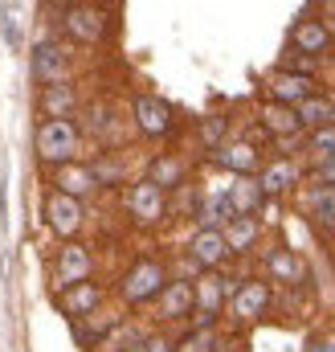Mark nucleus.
Segmentation results:
<instances>
[{
	"mask_svg": "<svg viewBox=\"0 0 335 352\" xmlns=\"http://www.w3.org/2000/svg\"><path fill=\"white\" fill-rule=\"evenodd\" d=\"M294 115H299V127H311V131H319V127H332V102L327 98H319V94H311V98H303L299 107H294Z\"/></svg>",
	"mask_w": 335,
	"mask_h": 352,
	"instance_id": "obj_19",
	"label": "nucleus"
},
{
	"mask_svg": "<svg viewBox=\"0 0 335 352\" xmlns=\"http://www.w3.org/2000/svg\"><path fill=\"white\" fill-rule=\"evenodd\" d=\"M21 16H16V4H8L4 8V41H8V50H16V41H21V25H16Z\"/></svg>",
	"mask_w": 335,
	"mask_h": 352,
	"instance_id": "obj_29",
	"label": "nucleus"
},
{
	"mask_svg": "<svg viewBox=\"0 0 335 352\" xmlns=\"http://www.w3.org/2000/svg\"><path fill=\"white\" fill-rule=\"evenodd\" d=\"M294 180H299V168H294L290 160H274L266 173L257 176V188H262V197H278V192H286Z\"/></svg>",
	"mask_w": 335,
	"mask_h": 352,
	"instance_id": "obj_18",
	"label": "nucleus"
},
{
	"mask_svg": "<svg viewBox=\"0 0 335 352\" xmlns=\"http://www.w3.org/2000/svg\"><path fill=\"white\" fill-rule=\"evenodd\" d=\"M164 283H168L164 263H156V258H139V263L123 274L119 295H123L127 303H148V299H156V295L164 291Z\"/></svg>",
	"mask_w": 335,
	"mask_h": 352,
	"instance_id": "obj_2",
	"label": "nucleus"
},
{
	"mask_svg": "<svg viewBox=\"0 0 335 352\" xmlns=\"http://www.w3.org/2000/svg\"><path fill=\"white\" fill-rule=\"evenodd\" d=\"M290 41H294V50H299V54H311V58H315V54H323V50L332 45V33H327V25H323V21H303V25L294 29V37H290Z\"/></svg>",
	"mask_w": 335,
	"mask_h": 352,
	"instance_id": "obj_17",
	"label": "nucleus"
},
{
	"mask_svg": "<svg viewBox=\"0 0 335 352\" xmlns=\"http://www.w3.org/2000/svg\"><path fill=\"white\" fill-rule=\"evenodd\" d=\"M127 209H131V217H135L139 226H156V221H164V213H168L164 188H156L152 180H139V184L127 192Z\"/></svg>",
	"mask_w": 335,
	"mask_h": 352,
	"instance_id": "obj_4",
	"label": "nucleus"
},
{
	"mask_svg": "<svg viewBox=\"0 0 335 352\" xmlns=\"http://www.w3.org/2000/svg\"><path fill=\"white\" fill-rule=\"evenodd\" d=\"M33 74H37L45 87L66 82V78H70V54H66L62 45H54V41H41L37 54H33Z\"/></svg>",
	"mask_w": 335,
	"mask_h": 352,
	"instance_id": "obj_6",
	"label": "nucleus"
},
{
	"mask_svg": "<svg viewBox=\"0 0 335 352\" xmlns=\"http://www.w3.org/2000/svg\"><path fill=\"white\" fill-rule=\"evenodd\" d=\"M225 246H229V254H246L253 242H257V217H233L225 230Z\"/></svg>",
	"mask_w": 335,
	"mask_h": 352,
	"instance_id": "obj_20",
	"label": "nucleus"
},
{
	"mask_svg": "<svg viewBox=\"0 0 335 352\" xmlns=\"http://www.w3.org/2000/svg\"><path fill=\"white\" fill-rule=\"evenodd\" d=\"M307 352H335V332L332 336H315V340L307 344Z\"/></svg>",
	"mask_w": 335,
	"mask_h": 352,
	"instance_id": "obj_32",
	"label": "nucleus"
},
{
	"mask_svg": "<svg viewBox=\"0 0 335 352\" xmlns=\"http://www.w3.org/2000/svg\"><path fill=\"white\" fill-rule=\"evenodd\" d=\"M307 152H311L315 160H332V156H335V123H332V127H319V131H311V144H307Z\"/></svg>",
	"mask_w": 335,
	"mask_h": 352,
	"instance_id": "obj_26",
	"label": "nucleus"
},
{
	"mask_svg": "<svg viewBox=\"0 0 335 352\" xmlns=\"http://www.w3.org/2000/svg\"><path fill=\"white\" fill-rule=\"evenodd\" d=\"M54 274H58V287H62V291H66V287H74V283H86V278H90V250L78 246V242L62 246Z\"/></svg>",
	"mask_w": 335,
	"mask_h": 352,
	"instance_id": "obj_11",
	"label": "nucleus"
},
{
	"mask_svg": "<svg viewBox=\"0 0 335 352\" xmlns=\"http://www.w3.org/2000/svg\"><path fill=\"white\" fill-rule=\"evenodd\" d=\"M78 152V127L70 119H45L37 127V156L45 164H70Z\"/></svg>",
	"mask_w": 335,
	"mask_h": 352,
	"instance_id": "obj_1",
	"label": "nucleus"
},
{
	"mask_svg": "<svg viewBox=\"0 0 335 352\" xmlns=\"http://www.w3.org/2000/svg\"><path fill=\"white\" fill-rule=\"evenodd\" d=\"M266 307H270V283H262V278L242 283V287L229 295V316H233L238 324H253V320H262Z\"/></svg>",
	"mask_w": 335,
	"mask_h": 352,
	"instance_id": "obj_3",
	"label": "nucleus"
},
{
	"mask_svg": "<svg viewBox=\"0 0 335 352\" xmlns=\"http://www.w3.org/2000/svg\"><path fill=\"white\" fill-rule=\"evenodd\" d=\"M217 164L229 168V173H238V176H250L253 168H257V148L246 144V140L225 144V148H217Z\"/></svg>",
	"mask_w": 335,
	"mask_h": 352,
	"instance_id": "obj_15",
	"label": "nucleus"
},
{
	"mask_svg": "<svg viewBox=\"0 0 335 352\" xmlns=\"http://www.w3.org/2000/svg\"><path fill=\"white\" fill-rule=\"evenodd\" d=\"M217 340H221L217 328H196V332H188V340H184L180 349H172V352H213Z\"/></svg>",
	"mask_w": 335,
	"mask_h": 352,
	"instance_id": "obj_27",
	"label": "nucleus"
},
{
	"mask_svg": "<svg viewBox=\"0 0 335 352\" xmlns=\"http://www.w3.org/2000/svg\"><path fill=\"white\" fill-rule=\"evenodd\" d=\"M270 94H274V102H282V107H299L303 98L315 94V82H311V74L274 70V74H270Z\"/></svg>",
	"mask_w": 335,
	"mask_h": 352,
	"instance_id": "obj_10",
	"label": "nucleus"
},
{
	"mask_svg": "<svg viewBox=\"0 0 335 352\" xmlns=\"http://www.w3.org/2000/svg\"><path fill=\"white\" fill-rule=\"evenodd\" d=\"M266 270H270L278 283H307V263H303L294 250H270V254H266Z\"/></svg>",
	"mask_w": 335,
	"mask_h": 352,
	"instance_id": "obj_16",
	"label": "nucleus"
},
{
	"mask_svg": "<svg viewBox=\"0 0 335 352\" xmlns=\"http://www.w3.org/2000/svg\"><path fill=\"white\" fill-rule=\"evenodd\" d=\"M156 316L160 320H188L192 316V283L188 278H168L164 291L156 295Z\"/></svg>",
	"mask_w": 335,
	"mask_h": 352,
	"instance_id": "obj_9",
	"label": "nucleus"
},
{
	"mask_svg": "<svg viewBox=\"0 0 335 352\" xmlns=\"http://www.w3.org/2000/svg\"><path fill=\"white\" fill-rule=\"evenodd\" d=\"M233 217H238V213H233V205H229L225 192H221V197H209V201L200 205V230H225Z\"/></svg>",
	"mask_w": 335,
	"mask_h": 352,
	"instance_id": "obj_22",
	"label": "nucleus"
},
{
	"mask_svg": "<svg viewBox=\"0 0 335 352\" xmlns=\"http://www.w3.org/2000/svg\"><path fill=\"white\" fill-rule=\"evenodd\" d=\"M188 258L200 266V270H217V266L229 258L225 234H221V230H196L192 242H188Z\"/></svg>",
	"mask_w": 335,
	"mask_h": 352,
	"instance_id": "obj_7",
	"label": "nucleus"
},
{
	"mask_svg": "<svg viewBox=\"0 0 335 352\" xmlns=\"http://www.w3.org/2000/svg\"><path fill=\"white\" fill-rule=\"evenodd\" d=\"M41 102H45L49 119H66V111L74 107V90L66 87V82H58V87H45V94H41Z\"/></svg>",
	"mask_w": 335,
	"mask_h": 352,
	"instance_id": "obj_25",
	"label": "nucleus"
},
{
	"mask_svg": "<svg viewBox=\"0 0 335 352\" xmlns=\"http://www.w3.org/2000/svg\"><path fill=\"white\" fill-rule=\"evenodd\" d=\"M98 303H102V287L90 283V278H86V283H74V287H66V291L58 295V307H62L66 316H74V320H78V316H82V320L86 316H94Z\"/></svg>",
	"mask_w": 335,
	"mask_h": 352,
	"instance_id": "obj_13",
	"label": "nucleus"
},
{
	"mask_svg": "<svg viewBox=\"0 0 335 352\" xmlns=\"http://www.w3.org/2000/svg\"><path fill=\"white\" fill-rule=\"evenodd\" d=\"M123 352H172V340L168 336H139L131 349H123Z\"/></svg>",
	"mask_w": 335,
	"mask_h": 352,
	"instance_id": "obj_28",
	"label": "nucleus"
},
{
	"mask_svg": "<svg viewBox=\"0 0 335 352\" xmlns=\"http://www.w3.org/2000/svg\"><path fill=\"white\" fill-rule=\"evenodd\" d=\"M225 197H229V205H233V213H238V217H253V213L262 209V201H266V197H262V188H257V180H250V176H238V180L229 184V192H225Z\"/></svg>",
	"mask_w": 335,
	"mask_h": 352,
	"instance_id": "obj_14",
	"label": "nucleus"
},
{
	"mask_svg": "<svg viewBox=\"0 0 335 352\" xmlns=\"http://www.w3.org/2000/svg\"><path fill=\"white\" fill-rule=\"evenodd\" d=\"M262 123H266L270 135H290V131H299V115H294V107H282V102L262 107Z\"/></svg>",
	"mask_w": 335,
	"mask_h": 352,
	"instance_id": "obj_21",
	"label": "nucleus"
},
{
	"mask_svg": "<svg viewBox=\"0 0 335 352\" xmlns=\"http://www.w3.org/2000/svg\"><path fill=\"white\" fill-rule=\"evenodd\" d=\"M45 221H49L54 234L74 238L78 226H82V201H74V197H66V192H49V201H45Z\"/></svg>",
	"mask_w": 335,
	"mask_h": 352,
	"instance_id": "obj_5",
	"label": "nucleus"
},
{
	"mask_svg": "<svg viewBox=\"0 0 335 352\" xmlns=\"http://www.w3.org/2000/svg\"><path fill=\"white\" fill-rule=\"evenodd\" d=\"M327 102H332V119H335V98H327Z\"/></svg>",
	"mask_w": 335,
	"mask_h": 352,
	"instance_id": "obj_33",
	"label": "nucleus"
},
{
	"mask_svg": "<svg viewBox=\"0 0 335 352\" xmlns=\"http://www.w3.org/2000/svg\"><path fill=\"white\" fill-rule=\"evenodd\" d=\"M66 33L78 37V41H86V45L102 41V33H106V12H102V8H90V4L66 8Z\"/></svg>",
	"mask_w": 335,
	"mask_h": 352,
	"instance_id": "obj_8",
	"label": "nucleus"
},
{
	"mask_svg": "<svg viewBox=\"0 0 335 352\" xmlns=\"http://www.w3.org/2000/svg\"><path fill=\"white\" fill-rule=\"evenodd\" d=\"M180 176H184V164H180V160H172V156H160V160L152 164L148 180H152L156 188H176V184H180Z\"/></svg>",
	"mask_w": 335,
	"mask_h": 352,
	"instance_id": "obj_24",
	"label": "nucleus"
},
{
	"mask_svg": "<svg viewBox=\"0 0 335 352\" xmlns=\"http://www.w3.org/2000/svg\"><path fill=\"white\" fill-rule=\"evenodd\" d=\"M90 188H94V173H90V168H70V164H62V173H58V192L82 201Z\"/></svg>",
	"mask_w": 335,
	"mask_h": 352,
	"instance_id": "obj_23",
	"label": "nucleus"
},
{
	"mask_svg": "<svg viewBox=\"0 0 335 352\" xmlns=\"http://www.w3.org/2000/svg\"><path fill=\"white\" fill-rule=\"evenodd\" d=\"M135 123L143 135H168L172 131V107L164 98L143 94V98H135Z\"/></svg>",
	"mask_w": 335,
	"mask_h": 352,
	"instance_id": "obj_12",
	"label": "nucleus"
},
{
	"mask_svg": "<svg viewBox=\"0 0 335 352\" xmlns=\"http://www.w3.org/2000/svg\"><path fill=\"white\" fill-rule=\"evenodd\" d=\"M315 176H319V184H332V188H335V156H332V160H319V173H315Z\"/></svg>",
	"mask_w": 335,
	"mask_h": 352,
	"instance_id": "obj_31",
	"label": "nucleus"
},
{
	"mask_svg": "<svg viewBox=\"0 0 335 352\" xmlns=\"http://www.w3.org/2000/svg\"><path fill=\"white\" fill-rule=\"evenodd\" d=\"M200 135H205V144H217L221 135H225V119H205V127H200Z\"/></svg>",
	"mask_w": 335,
	"mask_h": 352,
	"instance_id": "obj_30",
	"label": "nucleus"
}]
</instances>
